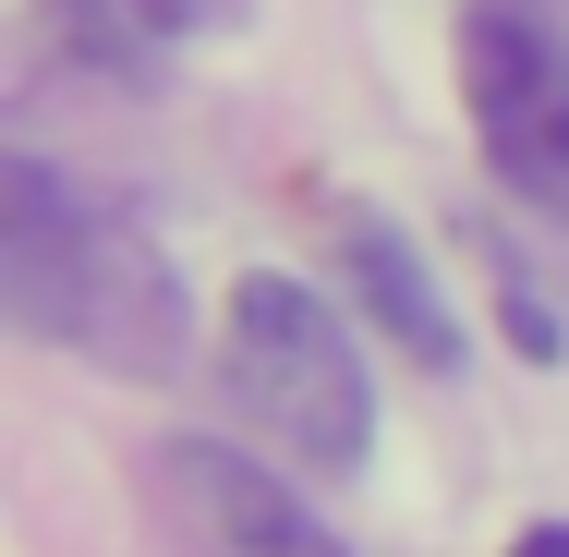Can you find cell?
<instances>
[{
    "instance_id": "5b68a950",
    "label": "cell",
    "mask_w": 569,
    "mask_h": 557,
    "mask_svg": "<svg viewBox=\"0 0 569 557\" xmlns=\"http://www.w3.org/2000/svg\"><path fill=\"white\" fill-rule=\"evenodd\" d=\"M340 267H351V291H363V316L400 339L412 364H460V328H449V304H437V279H425V255H412V230H388V219L351 207L340 219Z\"/></svg>"
},
{
    "instance_id": "6da1fadb",
    "label": "cell",
    "mask_w": 569,
    "mask_h": 557,
    "mask_svg": "<svg viewBox=\"0 0 569 557\" xmlns=\"http://www.w3.org/2000/svg\"><path fill=\"white\" fill-rule=\"evenodd\" d=\"M0 304L37 339L110 364V376H170V364H182L170 255L121 219V207L61 195L37 158H0Z\"/></svg>"
},
{
    "instance_id": "3957f363",
    "label": "cell",
    "mask_w": 569,
    "mask_h": 557,
    "mask_svg": "<svg viewBox=\"0 0 569 557\" xmlns=\"http://www.w3.org/2000/svg\"><path fill=\"white\" fill-rule=\"evenodd\" d=\"M460 98H472V133H485L497 182L521 207L569 219V49L521 0L460 12Z\"/></svg>"
},
{
    "instance_id": "277c9868",
    "label": "cell",
    "mask_w": 569,
    "mask_h": 557,
    "mask_svg": "<svg viewBox=\"0 0 569 557\" xmlns=\"http://www.w3.org/2000/svg\"><path fill=\"white\" fill-rule=\"evenodd\" d=\"M158 485H170V509H182V546L194 557H351L279 473H254L242 448L219 437H182L158 460Z\"/></svg>"
},
{
    "instance_id": "8992f818",
    "label": "cell",
    "mask_w": 569,
    "mask_h": 557,
    "mask_svg": "<svg viewBox=\"0 0 569 557\" xmlns=\"http://www.w3.org/2000/svg\"><path fill=\"white\" fill-rule=\"evenodd\" d=\"M509 557H569V521H533V534H521Z\"/></svg>"
},
{
    "instance_id": "7a4b0ae2",
    "label": "cell",
    "mask_w": 569,
    "mask_h": 557,
    "mask_svg": "<svg viewBox=\"0 0 569 557\" xmlns=\"http://www.w3.org/2000/svg\"><path fill=\"white\" fill-rule=\"evenodd\" d=\"M230 376H242L254 425L291 437V460H316V473H351L363 437H376L363 339L328 316V291L279 279V267H254V279L230 291Z\"/></svg>"
}]
</instances>
